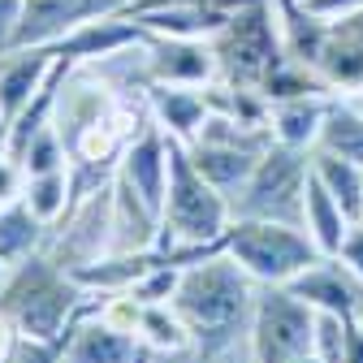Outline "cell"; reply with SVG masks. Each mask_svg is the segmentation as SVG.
Listing matches in <instances>:
<instances>
[{"mask_svg": "<svg viewBox=\"0 0 363 363\" xmlns=\"http://www.w3.org/2000/svg\"><path fill=\"white\" fill-rule=\"evenodd\" d=\"M91 303H96V290H82L78 277L48 247L18 259L9 281L0 286V311L13 315V325L30 342L69 337L74 325L91 311Z\"/></svg>", "mask_w": 363, "mask_h": 363, "instance_id": "cell-1", "label": "cell"}, {"mask_svg": "<svg viewBox=\"0 0 363 363\" xmlns=\"http://www.w3.org/2000/svg\"><path fill=\"white\" fill-rule=\"evenodd\" d=\"M255 294H259V281L238 259H230L220 251V255H208L191 268H182L173 307L182 311V320L191 325L195 342L230 346V342L251 337Z\"/></svg>", "mask_w": 363, "mask_h": 363, "instance_id": "cell-2", "label": "cell"}, {"mask_svg": "<svg viewBox=\"0 0 363 363\" xmlns=\"http://www.w3.org/2000/svg\"><path fill=\"white\" fill-rule=\"evenodd\" d=\"M220 247L259 286H290L303 268H311L320 259V247L311 242V234L303 225L259 220V216H234L220 234Z\"/></svg>", "mask_w": 363, "mask_h": 363, "instance_id": "cell-3", "label": "cell"}, {"mask_svg": "<svg viewBox=\"0 0 363 363\" xmlns=\"http://www.w3.org/2000/svg\"><path fill=\"white\" fill-rule=\"evenodd\" d=\"M169 139V134H164ZM164 242H216L225 225L234 220L230 195H220L195 169L191 147L169 139V186H164Z\"/></svg>", "mask_w": 363, "mask_h": 363, "instance_id": "cell-4", "label": "cell"}, {"mask_svg": "<svg viewBox=\"0 0 363 363\" xmlns=\"http://www.w3.org/2000/svg\"><path fill=\"white\" fill-rule=\"evenodd\" d=\"M212 52H216V69L225 82H242V86H259L272 65L286 61V43H281V22L272 0H247L230 13L212 39Z\"/></svg>", "mask_w": 363, "mask_h": 363, "instance_id": "cell-5", "label": "cell"}, {"mask_svg": "<svg viewBox=\"0 0 363 363\" xmlns=\"http://www.w3.org/2000/svg\"><path fill=\"white\" fill-rule=\"evenodd\" d=\"M307 182H311V152L272 139V147L259 156L255 173L247 177V186L230 199L234 216H259V220L303 225Z\"/></svg>", "mask_w": 363, "mask_h": 363, "instance_id": "cell-6", "label": "cell"}, {"mask_svg": "<svg viewBox=\"0 0 363 363\" xmlns=\"http://www.w3.org/2000/svg\"><path fill=\"white\" fill-rule=\"evenodd\" d=\"M315 346V311L290 286H259L251 311L255 363H290Z\"/></svg>", "mask_w": 363, "mask_h": 363, "instance_id": "cell-7", "label": "cell"}, {"mask_svg": "<svg viewBox=\"0 0 363 363\" xmlns=\"http://www.w3.org/2000/svg\"><path fill=\"white\" fill-rule=\"evenodd\" d=\"M130 5L134 0H26V13L18 22L13 48H52L61 35L78 30L82 22L125 13Z\"/></svg>", "mask_w": 363, "mask_h": 363, "instance_id": "cell-8", "label": "cell"}, {"mask_svg": "<svg viewBox=\"0 0 363 363\" xmlns=\"http://www.w3.org/2000/svg\"><path fill=\"white\" fill-rule=\"evenodd\" d=\"M143 78L147 82H177V86H208L220 78L216 52L208 39H182V35H152L143 48Z\"/></svg>", "mask_w": 363, "mask_h": 363, "instance_id": "cell-9", "label": "cell"}, {"mask_svg": "<svg viewBox=\"0 0 363 363\" xmlns=\"http://www.w3.org/2000/svg\"><path fill=\"white\" fill-rule=\"evenodd\" d=\"M290 290L320 315L359 320V311H363V277L350 272V264L342 255H320L311 268H303L290 281Z\"/></svg>", "mask_w": 363, "mask_h": 363, "instance_id": "cell-10", "label": "cell"}, {"mask_svg": "<svg viewBox=\"0 0 363 363\" xmlns=\"http://www.w3.org/2000/svg\"><path fill=\"white\" fill-rule=\"evenodd\" d=\"M147 39H152V30L143 22H134L125 13H113V18L82 22L78 30L61 35L52 43V52L69 57L74 65H96V61H108V57H121V52H139Z\"/></svg>", "mask_w": 363, "mask_h": 363, "instance_id": "cell-11", "label": "cell"}, {"mask_svg": "<svg viewBox=\"0 0 363 363\" xmlns=\"http://www.w3.org/2000/svg\"><path fill=\"white\" fill-rule=\"evenodd\" d=\"M117 177L125 186H134V195H143L156 212H164V186H169V139L156 121H147L134 139L125 143L121 160H117Z\"/></svg>", "mask_w": 363, "mask_h": 363, "instance_id": "cell-12", "label": "cell"}, {"mask_svg": "<svg viewBox=\"0 0 363 363\" xmlns=\"http://www.w3.org/2000/svg\"><path fill=\"white\" fill-rule=\"evenodd\" d=\"M147 113L152 121L177 143H195L208 121V96L203 86H177V82H147Z\"/></svg>", "mask_w": 363, "mask_h": 363, "instance_id": "cell-13", "label": "cell"}, {"mask_svg": "<svg viewBox=\"0 0 363 363\" xmlns=\"http://www.w3.org/2000/svg\"><path fill=\"white\" fill-rule=\"evenodd\" d=\"M57 57L52 48H13V52H0V121H13L35 96L39 86L48 82Z\"/></svg>", "mask_w": 363, "mask_h": 363, "instance_id": "cell-14", "label": "cell"}, {"mask_svg": "<svg viewBox=\"0 0 363 363\" xmlns=\"http://www.w3.org/2000/svg\"><path fill=\"white\" fill-rule=\"evenodd\" d=\"M139 354H143L139 337L104 325L96 315V303H91V311L74 325L69 346H65V363H139Z\"/></svg>", "mask_w": 363, "mask_h": 363, "instance_id": "cell-15", "label": "cell"}, {"mask_svg": "<svg viewBox=\"0 0 363 363\" xmlns=\"http://www.w3.org/2000/svg\"><path fill=\"white\" fill-rule=\"evenodd\" d=\"M191 147V160H195V169L212 182V186L220 191V195H238L242 186H247V177L255 173V164H259V156L264 152H251V147H234V143H186Z\"/></svg>", "mask_w": 363, "mask_h": 363, "instance_id": "cell-16", "label": "cell"}, {"mask_svg": "<svg viewBox=\"0 0 363 363\" xmlns=\"http://www.w3.org/2000/svg\"><path fill=\"white\" fill-rule=\"evenodd\" d=\"M333 96H298V100H277L272 104V139L290 143V147H315L320 139V125L329 113Z\"/></svg>", "mask_w": 363, "mask_h": 363, "instance_id": "cell-17", "label": "cell"}, {"mask_svg": "<svg viewBox=\"0 0 363 363\" xmlns=\"http://www.w3.org/2000/svg\"><path fill=\"white\" fill-rule=\"evenodd\" d=\"M315 74H320V82L333 91V96L359 91L363 86V43L333 22L325 48H320V61H315Z\"/></svg>", "mask_w": 363, "mask_h": 363, "instance_id": "cell-18", "label": "cell"}, {"mask_svg": "<svg viewBox=\"0 0 363 363\" xmlns=\"http://www.w3.org/2000/svg\"><path fill=\"white\" fill-rule=\"evenodd\" d=\"M303 230L311 234L315 247H320V255H337V247H342V238L350 230V216L342 212V203L320 186V182H315V173L307 182V199H303Z\"/></svg>", "mask_w": 363, "mask_h": 363, "instance_id": "cell-19", "label": "cell"}, {"mask_svg": "<svg viewBox=\"0 0 363 363\" xmlns=\"http://www.w3.org/2000/svg\"><path fill=\"white\" fill-rule=\"evenodd\" d=\"M22 203H26L43 225H48V230H57V225L74 212V173H69V169H52V173L26 177Z\"/></svg>", "mask_w": 363, "mask_h": 363, "instance_id": "cell-20", "label": "cell"}, {"mask_svg": "<svg viewBox=\"0 0 363 363\" xmlns=\"http://www.w3.org/2000/svg\"><path fill=\"white\" fill-rule=\"evenodd\" d=\"M311 173H315V182L342 203V212L350 216V220H363V169L354 164V160H342V156H333V152H315L311 147Z\"/></svg>", "mask_w": 363, "mask_h": 363, "instance_id": "cell-21", "label": "cell"}, {"mask_svg": "<svg viewBox=\"0 0 363 363\" xmlns=\"http://www.w3.org/2000/svg\"><path fill=\"white\" fill-rule=\"evenodd\" d=\"M139 346L147 354H177L191 350L195 333L182 320V311L173 303H143V320H139Z\"/></svg>", "mask_w": 363, "mask_h": 363, "instance_id": "cell-22", "label": "cell"}, {"mask_svg": "<svg viewBox=\"0 0 363 363\" xmlns=\"http://www.w3.org/2000/svg\"><path fill=\"white\" fill-rule=\"evenodd\" d=\"M43 242H48V225H43V220L22 203V195H18L13 203L0 208V255H5L9 264L35 255Z\"/></svg>", "mask_w": 363, "mask_h": 363, "instance_id": "cell-23", "label": "cell"}, {"mask_svg": "<svg viewBox=\"0 0 363 363\" xmlns=\"http://www.w3.org/2000/svg\"><path fill=\"white\" fill-rule=\"evenodd\" d=\"M315 152H333L342 160H354L363 169V113H354L342 96L329 100L325 125H320V139H315Z\"/></svg>", "mask_w": 363, "mask_h": 363, "instance_id": "cell-24", "label": "cell"}, {"mask_svg": "<svg viewBox=\"0 0 363 363\" xmlns=\"http://www.w3.org/2000/svg\"><path fill=\"white\" fill-rule=\"evenodd\" d=\"M65 346H69V337H61V342H22V350L13 354V363H65Z\"/></svg>", "mask_w": 363, "mask_h": 363, "instance_id": "cell-25", "label": "cell"}, {"mask_svg": "<svg viewBox=\"0 0 363 363\" xmlns=\"http://www.w3.org/2000/svg\"><path fill=\"white\" fill-rule=\"evenodd\" d=\"M22 13H26V0H0V52L13 48V35H18Z\"/></svg>", "mask_w": 363, "mask_h": 363, "instance_id": "cell-26", "label": "cell"}, {"mask_svg": "<svg viewBox=\"0 0 363 363\" xmlns=\"http://www.w3.org/2000/svg\"><path fill=\"white\" fill-rule=\"evenodd\" d=\"M337 255L350 264V272H359V277H363V220H350V230H346Z\"/></svg>", "mask_w": 363, "mask_h": 363, "instance_id": "cell-27", "label": "cell"}, {"mask_svg": "<svg viewBox=\"0 0 363 363\" xmlns=\"http://www.w3.org/2000/svg\"><path fill=\"white\" fill-rule=\"evenodd\" d=\"M22 329L13 325V315H5V311H0V363H13V354L22 350Z\"/></svg>", "mask_w": 363, "mask_h": 363, "instance_id": "cell-28", "label": "cell"}, {"mask_svg": "<svg viewBox=\"0 0 363 363\" xmlns=\"http://www.w3.org/2000/svg\"><path fill=\"white\" fill-rule=\"evenodd\" d=\"M307 5L320 13V18H346V13H354V9H363V0H307Z\"/></svg>", "mask_w": 363, "mask_h": 363, "instance_id": "cell-29", "label": "cell"}, {"mask_svg": "<svg viewBox=\"0 0 363 363\" xmlns=\"http://www.w3.org/2000/svg\"><path fill=\"white\" fill-rule=\"evenodd\" d=\"M346 363H363V325L346 320Z\"/></svg>", "mask_w": 363, "mask_h": 363, "instance_id": "cell-30", "label": "cell"}, {"mask_svg": "<svg viewBox=\"0 0 363 363\" xmlns=\"http://www.w3.org/2000/svg\"><path fill=\"white\" fill-rule=\"evenodd\" d=\"M333 22H337L346 35H354V39L363 43V9H354V13H346V18H333Z\"/></svg>", "mask_w": 363, "mask_h": 363, "instance_id": "cell-31", "label": "cell"}, {"mask_svg": "<svg viewBox=\"0 0 363 363\" xmlns=\"http://www.w3.org/2000/svg\"><path fill=\"white\" fill-rule=\"evenodd\" d=\"M342 100H346V104H350L354 113H363V86H359V91H346V96H342Z\"/></svg>", "mask_w": 363, "mask_h": 363, "instance_id": "cell-32", "label": "cell"}, {"mask_svg": "<svg viewBox=\"0 0 363 363\" xmlns=\"http://www.w3.org/2000/svg\"><path fill=\"white\" fill-rule=\"evenodd\" d=\"M9 272H13V264H9L5 255H0V286H5V281H9Z\"/></svg>", "mask_w": 363, "mask_h": 363, "instance_id": "cell-33", "label": "cell"}, {"mask_svg": "<svg viewBox=\"0 0 363 363\" xmlns=\"http://www.w3.org/2000/svg\"><path fill=\"white\" fill-rule=\"evenodd\" d=\"M290 363H320V359H315V350H307V354H298V359H290Z\"/></svg>", "mask_w": 363, "mask_h": 363, "instance_id": "cell-34", "label": "cell"}, {"mask_svg": "<svg viewBox=\"0 0 363 363\" xmlns=\"http://www.w3.org/2000/svg\"><path fill=\"white\" fill-rule=\"evenodd\" d=\"M139 363H147V350H143V354H139Z\"/></svg>", "mask_w": 363, "mask_h": 363, "instance_id": "cell-35", "label": "cell"}, {"mask_svg": "<svg viewBox=\"0 0 363 363\" xmlns=\"http://www.w3.org/2000/svg\"><path fill=\"white\" fill-rule=\"evenodd\" d=\"M359 325H363V311H359Z\"/></svg>", "mask_w": 363, "mask_h": 363, "instance_id": "cell-36", "label": "cell"}, {"mask_svg": "<svg viewBox=\"0 0 363 363\" xmlns=\"http://www.w3.org/2000/svg\"><path fill=\"white\" fill-rule=\"evenodd\" d=\"M0 208H5V199H0Z\"/></svg>", "mask_w": 363, "mask_h": 363, "instance_id": "cell-37", "label": "cell"}]
</instances>
